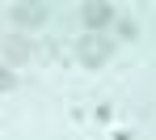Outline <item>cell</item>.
<instances>
[{
    "label": "cell",
    "instance_id": "obj_1",
    "mask_svg": "<svg viewBox=\"0 0 156 140\" xmlns=\"http://www.w3.org/2000/svg\"><path fill=\"white\" fill-rule=\"evenodd\" d=\"M76 55H80V64H89V68H101L105 59H110V43H105L101 34H84L76 43Z\"/></svg>",
    "mask_w": 156,
    "mask_h": 140
},
{
    "label": "cell",
    "instance_id": "obj_2",
    "mask_svg": "<svg viewBox=\"0 0 156 140\" xmlns=\"http://www.w3.org/2000/svg\"><path fill=\"white\" fill-rule=\"evenodd\" d=\"M30 47L26 38H17V34H9V38H0V55H4V68H13V64H26L30 59Z\"/></svg>",
    "mask_w": 156,
    "mask_h": 140
},
{
    "label": "cell",
    "instance_id": "obj_3",
    "mask_svg": "<svg viewBox=\"0 0 156 140\" xmlns=\"http://www.w3.org/2000/svg\"><path fill=\"white\" fill-rule=\"evenodd\" d=\"M9 17H13L17 26H42V21H47V4H13Z\"/></svg>",
    "mask_w": 156,
    "mask_h": 140
},
{
    "label": "cell",
    "instance_id": "obj_4",
    "mask_svg": "<svg viewBox=\"0 0 156 140\" xmlns=\"http://www.w3.org/2000/svg\"><path fill=\"white\" fill-rule=\"evenodd\" d=\"M80 17H84V26L97 34V30L114 17V9H110V4H101V0H93V4H84V9H80Z\"/></svg>",
    "mask_w": 156,
    "mask_h": 140
},
{
    "label": "cell",
    "instance_id": "obj_5",
    "mask_svg": "<svg viewBox=\"0 0 156 140\" xmlns=\"http://www.w3.org/2000/svg\"><path fill=\"white\" fill-rule=\"evenodd\" d=\"M9 89H13V68L0 64V93H9Z\"/></svg>",
    "mask_w": 156,
    "mask_h": 140
}]
</instances>
